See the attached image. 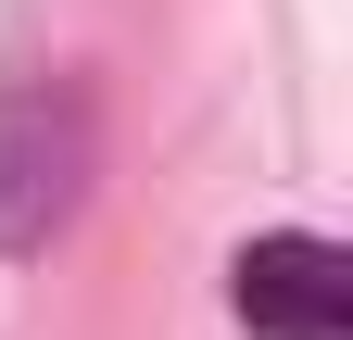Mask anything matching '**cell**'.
Wrapping results in <instances>:
<instances>
[{"label":"cell","instance_id":"7a4b0ae2","mask_svg":"<svg viewBox=\"0 0 353 340\" xmlns=\"http://www.w3.org/2000/svg\"><path fill=\"white\" fill-rule=\"evenodd\" d=\"M228 303H240L252 340H341L353 328V265H341V240L278 227V240H252L228 265Z\"/></svg>","mask_w":353,"mask_h":340},{"label":"cell","instance_id":"6da1fadb","mask_svg":"<svg viewBox=\"0 0 353 340\" xmlns=\"http://www.w3.org/2000/svg\"><path fill=\"white\" fill-rule=\"evenodd\" d=\"M88 202V101L0 89V252H51Z\"/></svg>","mask_w":353,"mask_h":340}]
</instances>
